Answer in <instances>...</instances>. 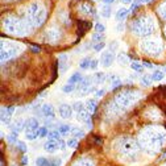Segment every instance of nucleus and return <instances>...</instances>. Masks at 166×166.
Segmentation results:
<instances>
[{
    "mask_svg": "<svg viewBox=\"0 0 166 166\" xmlns=\"http://www.w3.org/2000/svg\"><path fill=\"white\" fill-rule=\"evenodd\" d=\"M60 165H61L60 158H53V160H49V165L47 166H60Z\"/></svg>",
    "mask_w": 166,
    "mask_h": 166,
    "instance_id": "nucleus-35",
    "label": "nucleus"
},
{
    "mask_svg": "<svg viewBox=\"0 0 166 166\" xmlns=\"http://www.w3.org/2000/svg\"><path fill=\"white\" fill-rule=\"evenodd\" d=\"M47 138L49 140H54L58 141L61 138V132L58 129H53V131H49V135H47Z\"/></svg>",
    "mask_w": 166,
    "mask_h": 166,
    "instance_id": "nucleus-16",
    "label": "nucleus"
},
{
    "mask_svg": "<svg viewBox=\"0 0 166 166\" xmlns=\"http://www.w3.org/2000/svg\"><path fill=\"white\" fill-rule=\"evenodd\" d=\"M115 54L112 51H103L102 53V57H100V62L104 67H110L112 65V62L115 61Z\"/></svg>",
    "mask_w": 166,
    "mask_h": 166,
    "instance_id": "nucleus-2",
    "label": "nucleus"
},
{
    "mask_svg": "<svg viewBox=\"0 0 166 166\" xmlns=\"http://www.w3.org/2000/svg\"><path fill=\"white\" fill-rule=\"evenodd\" d=\"M33 53H37V51H40V47L38 46H32V49H30Z\"/></svg>",
    "mask_w": 166,
    "mask_h": 166,
    "instance_id": "nucleus-44",
    "label": "nucleus"
},
{
    "mask_svg": "<svg viewBox=\"0 0 166 166\" xmlns=\"http://www.w3.org/2000/svg\"><path fill=\"white\" fill-rule=\"evenodd\" d=\"M91 58L90 57H86V58H83V60L79 62V67H81L82 70H87V69H90V65H91Z\"/></svg>",
    "mask_w": 166,
    "mask_h": 166,
    "instance_id": "nucleus-18",
    "label": "nucleus"
},
{
    "mask_svg": "<svg viewBox=\"0 0 166 166\" xmlns=\"http://www.w3.org/2000/svg\"><path fill=\"white\" fill-rule=\"evenodd\" d=\"M104 46H106V42H104V41L103 42H98V44L94 45V50L96 51V53H100V51L104 49Z\"/></svg>",
    "mask_w": 166,
    "mask_h": 166,
    "instance_id": "nucleus-30",
    "label": "nucleus"
},
{
    "mask_svg": "<svg viewBox=\"0 0 166 166\" xmlns=\"http://www.w3.org/2000/svg\"><path fill=\"white\" fill-rule=\"evenodd\" d=\"M17 149H19L20 152H22V153H26V150H28V148H26V145L24 144V142H17Z\"/></svg>",
    "mask_w": 166,
    "mask_h": 166,
    "instance_id": "nucleus-34",
    "label": "nucleus"
},
{
    "mask_svg": "<svg viewBox=\"0 0 166 166\" xmlns=\"http://www.w3.org/2000/svg\"><path fill=\"white\" fill-rule=\"evenodd\" d=\"M117 46H119V45H117V42H116V41H112V42L110 44V46H108V47H110V51H112V53H113V51L117 49Z\"/></svg>",
    "mask_w": 166,
    "mask_h": 166,
    "instance_id": "nucleus-37",
    "label": "nucleus"
},
{
    "mask_svg": "<svg viewBox=\"0 0 166 166\" xmlns=\"http://www.w3.org/2000/svg\"><path fill=\"white\" fill-rule=\"evenodd\" d=\"M21 163H22V165H26V163H28V157H26V156H24V157H22Z\"/></svg>",
    "mask_w": 166,
    "mask_h": 166,
    "instance_id": "nucleus-43",
    "label": "nucleus"
},
{
    "mask_svg": "<svg viewBox=\"0 0 166 166\" xmlns=\"http://www.w3.org/2000/svg\"><path fill=\"white\" fill-rule=\"evenodd\" d=\"M111 83H112V85H111V90H115V88H117L119 86H121V79L116 78L115 81H112Z\"/></svg>",
    "mask_w": 166,
    "mask_h": 166,
    "instance_id": "nucleus-32",
    "label": "nucleus"
},
{
    "mask_svg": "<svg viewBox=\"0 0 166 166\" xmlns=\"http://www.w3.org/2000/svg\"><path fill=\"white\" fill-rule=\"evenodd\" d=\"M163 72H165V74H166V67H165V69H163Z\"/></svg>",
    "mask_w": 166,
    "mask_h": 166,
    "instance_id": "nucleus-49",
    "label": "nucleus"
},
{
    "mask_svg": "<svg viewBox=\"0 0 166 166\" xmlns=\"http://www.w3.org/2000/svg\"><path fill=\"white\" fill-rule=\"evenodd\" d=\"M123 29H124V25L119 22V24H117V26H116V30H117V32H121Z\"/></svg>",
    "mask_w": 166,
    "mask_h": 166,
    "instance_id": "nucleus-42",
    "label": "nucleus"
},
{
    "mask_svg": "<svg viewBox=\"0 0 166 166\" xmlns=\"http://www.w3.org/2000/svg\"><path fill=\"white\" fill-rule=\"evenodd\" d=\"M140 82H141V86H144V87H149L153 81H152L150 75H142V77H141V79H140Z\"/></svg>",
    "mask_w": 166,
    "mask_h": 166,
    "instance_id": "nucleus-21",
    "label": "nucleus"
},
{
    "mask_svg": "<svg viewBox=\"0 0 166 166\" xmlns=\"http://www.w3.org/2000/svg\"><path fill=\"white\" fill-rule=\"evenodd\" d=\"M94 78V83H96V85H100V83H104V81H106V74H104L103 71L100 72H95V75L92 77Z\"/></svg>",
    "mask_w": 166,
    "mask_h": 166,
    "instance_id": "nucleus-12",
    "label": "nucleus"
},
{
    "mask_svg": "<svg viewBox=\"0 0 166 166\" xmlns=\"http://www.w3.org/2000/svg\"><path fill=\"white\" fill-rule=\"evenodd\" d=\"M140 1H138V0H133V1H132V5H131V8H129V11H135V9H137V7L140 5Z\"/></svg>",
    "mask_w": 166,
    "mask_h": 166,
    "instance_id": "nucleus-36",
    "label": "nucleus"
},
{
    "mask_svg": "<svg viewBox=\"0 0 166 166\" xmlns=\"http://www.w3.org/2000/svg\"><path fill=\"white\" fill-rule=\"evenodd\" d=\"M121 3H124V4H129V3H132V0H121Z\"/></svg>",
    "mask_w": 166,
    "mask_h": 166,
    "instance_id": "nucleus-47",
    "label": "nucleus"
},
{
    "mask_svg": "<svg viewBox=\"0 0 166 166\" xmlns=\"http://www.w3.org/2000/svg\"><path fill=\"white\" fill-rule=\"evenodd\" d=\"M57 129L61 132V135H67L69 132H71V125L70 124H61V125L57 127Z\"/></svg>",
    "mask_w": 166,
    "mask_h": 166,
    "instance_id": "nucleus-17",
    "label": "nucleus"
},
{
    "mask_svg": "<svg viewBox=\"0 0 166 166\" xmlns=\"http://www.w3.org/2000/svg\"><path fill=\"white\" fill-rule=\"evenodd\" d=\"M72 110L77 111V112H81V111L85 110V104L82 102H75V103H72Z\"/></svg>",
    "mask_w": 166,
    "mask_h": 166,
    "instance_id": "nucleus-27",
    "label": "nucleus"
},
{
    "mask_svg": "<svg viewBox=\"0 0 166 166\" xmlns=\"http://www.w3.org/2000/svg\"><path fill=\"white\" fill-rule=\"evenodd\" d=\"M129 12H131V11L127 9V8H120V9L116 12V15H115L116 20H117V22H121L123 20H125Z\"/></svg>",
    "mask_w": 166,
    "mask_h": 166,
    "instance_id": "nucleus-8",
    "label": "nucleus"
},
{
    "mask_svg": "<svg viewBox=\"0 0 166 166\" xmlns=\"http://www.w3.org/2000/svg\"><path fill=\"white\" fill-rule=\"evenodd\" d=\"M58 65H60L61 72H65L66 69L69 67V63H67V56H65V54H61V56L58 57Z\"/></svg>",
    "mask_w": 166,
    "mask_h": 166,
    "instance_id": "nucleus-7",
    "label": "nucleus"
},
{
    "mask_svg": "<svg viewBox=\"0 0 166 166\" xmlns=\"http://www.w3.org/2000/svg\"><path fill=\"white\" fill-rule=\"evenodd\" d=\"M11 113H9V111H8V108H1V121L4 123V124H9V121H11Z\"/></svg>",
    "mask_w": 166,
    "mask_h": 166,
    "instance_id": "nucleus-9",
    "label": "nucleus"
},
{
    "mask_svg": "<svg viewBox=\"0 0 166 166\" xmlns=\"http://www.w3.org/2000/svg\"><path fill=\"white\" fill-rule=\"evenodd\" d=\"M72 106H70V104L67 103H62L60 107H58V113L61 115V117H63V119H70L72 116Z\"/></svg>",
    "mask_w": 166,
    "mask_h": 166,
    "instance_id": "nucleus-1",
    "label": "nucleus"
},
{
    "mask_svg": "<svg viewBox=\"0 0 166 166\" xmlns=\"http://www.w3.org/2000/svg\"><path fill=\"white\" fill-rule=\"evenodd\" d=\"M103 1L107 4V5H111L112 3H115V0H103Z\"/></svg>",
    "mask_w": 166,
    "mask_h": 166,
    "instance_id": "nucleus-45",
    "label": "nucleus"
},
{
    "mask_svg": "<svg viewBox=\"0 0 166 166\" xmlns=\"http://www.w3.org/2000/svg\"><path fill=\"white\" fill-rule=\"evenodd\" d=\"M163 77H165V72H163V71H160V70H156V71H153V72L150 74L152 81H154V82L162 81Z\"/></svg>",
    "mask_w": 166,
    "mask_h": 166,
    "instance_id": "nucleus-13",
    "label": "nucleus"
},
{
    "mask_svg": "<svg viewBox=\"0 0 166 166\" xmlns=\"http://www.w3.org/2000/svg\"><path fill=\"white\" fill-rule=\"evenodd\" d=\"M41 112H42V115H44L45 117H50V119H53L54 116H56L54 107L51 106V104H49V103L44 104V106L41 107Z\"/></svg>",
    "mask_w": 166,
    "mask_h": 166,
    "instance_id": "nucleus-3",
    "label": "nucleus"
},
{
    "mask_svg": "<svg viewBox=\"0 0 166 166\" xmlns=\"http://www.w3.org/2000/svg\"><path fill=\"white\" fill-rule=\"evenodd\" d=\"M82 79H83V77H82L81 72H74V74H72V75L69 78L67 83H70V85H78Z\"/></svg>",
    "mask_w": 166,
    "mask_h": 166,
    "instance_id": "nucleus-10",
    "label": "nucleus"
},
{
    "mask_svg": "<svg viewBox=\"0 0 166 166\" xmlns=\"http://www.w3.org/2000/svg\"><path fill=\"white\" fill-rule=\"evenodd\" d=\"M58 148H60V150H65L66 148H67V141L60 138V140H58Z\"/></svg>",
    "mask_w": 166,
    "mask_h": 166,
    "instance_id": "nucleus-33",
    "label": "nucleus"
},
{
    "mask_svg": "<svg viewBox=\"0 0 166 166\" xmlns=\"http://www.w3.org/2000/svg\"><path fill=\"white\" fill-rule=\"evenodd\" d=\"M86 124H87V128H88V129L92 128V120H91V117L87 120V121H86Z\"/></svg>",
    "mask_w": 166,
    "mask_h": 166,
    "instance_id": "nucleus-41",
    "label": "nucleus"
},
{
    "mask_svg": "<svg viewBox=\"0 0 166 166\" xmlns=\"http://www.w3.org/2000/svg\"><path fill=\"white\" fill-rule=\"evenodd\" d=\"M15 108H16L15 106H11V107H8V111H9V113H11V115H12V113H13V111H15Z\"/></svg>",
    "mask_w": 166,
    "mask_h": 166,
    "instance_id": "nucleus-46",
    "label": "nucleus"
},
{
    "mask_svg": "<svg viewBox=\"0 0 166 166\" xmlns=\"http://www.w3.org/2000/svg\"><path fill=\"white\" fill-rule=\"evenodd\" d=\"M71 133H72V137H75V138H82L85 136V131L79 128H74L71 131Z\"/></svg>",
    "mask_w": 166,
    "mask_h": 166,
    "instance_id": "nucleus-25",
    "label": "nucleus"
},
{
    "mask_svg": "<svg viewBox=\"0 0 166 166\" xmlns=\"http://www.w3.org/2000/svg\"><path fill=\"white\" fill-rule=\"evenodd\" d=\"M67 146L71 148V149H75L77 146H78V138L75 137H71L67 140Z\"/></svg>",
    "mask_w": 166,
    "mask_h": 166,
    "instance_id": "nucleus-28",
    "label": "nucleus"
},
{
    "mask_svg": "<svg viewBox=\"0 0 166 166\" xmlns=\"http://www.w3.org/2000/svg\"><path fill=\"white\" fill-rule=\"evenodd\" d=\"M104 38H106L104 33H96V32H95L94 35H92V42H94V44H98V42H103Z\"/></svg>",
    "mask_w": 166,
    "mask_h": 166,
    "instance_id": "nucleus-22",
    "label": "nucleus"
},
{
    "mask_svg": "<svg viewBox=\"0 0 166 166\" xmlns=\"http://www.w3.org/2000/svg\"><path fill=\"white\" fill-rule=\"evenodd\" d=\"M100 15L103 16V17H106V19L111 17V15H112V8H111V5H104L100 11Z\"/></svg>",
    "mask_w": 166,
    "mask_h": 166,
    "instance_id": "nucleus-19",
    "label": "nucleus"
},
{
    "mask_svg": "<svg viewBox=\"0 0 166 166\" xmlns=\"http://www.w3.org/2000/svg\"><path fill=\"white\" fill-rule=\"evenodd\" d=\"M37 129H40V123L36 117L25 120V131H37Z\"/></svg>",
    "mask_w": 166,
    "mask_h": 166,
    "instance_id": "nucleus-4",
    "label": "nucleus"
},
{
    "mask_svg": "<svg viewBox=\"0 0 166 166\" xmlns=\"http://www.w3.org/2000/svg\"><path fill=\"white\" fill-rule=\"evenodd\" d=\"M44 149H45V152H47V153H54V152H57L60 149V148H58V141L47 140L44 144Z\"/></svg>",
    "mask_w": 166,
    "mask_h": 166,
    "instance_id": "nucleus-5",
    "label": "nucleus"
},
{
    "mask_svg": "<svg viewBox=\"0 0 166 166\" xmlns=\"http://www.w3.org/2000/svg\"><path fill=\"white\" fill-rule=\"evenodd\" d=\"M142 66H144V67H148V69H153V67H154L153 63L148 62V61H142Z\"/></svg>",
    "mask_w": 166,
    "mask_h": 166,
    "instance_id": "nucleus-40",
    "label": "nucleus"
},
{
    "mask_svg": "<svg viewBox=\"0 0 166 166\" xmlns=\"http://www.w3.org/2000/svg\"><path fill=\"white\" fill-rule=\"evenodd\" d=\"M49 165V160L45 157H38L36 160V166H47Z\"/></svg>",
    "mask_w": 166,
    "mask_h": 166,
    "instance_id": "nucleus-26",
    "label": "nucleus"
},
{
    "mask_svg": "<svg viewBox=\"0 0 166 166\" xmlns=\"http://www.w3.org/2000/svg\"><path fill=\"white\" fill-rule=\"evenodd\" d=\"M104 94H106V90H104V88H100V90L95 91V95H96V98H102Z\"/></svg>",
    "mask_w": 166,
    "mask_h": 166,
    "instance_id": "nucleus-38",
    "label": "nucleus"
},
{
    "mask_svg": "<svg viewBox=\"0 0 166 166\" xmlns=\"http://www.w3.org/2000/svg\"><path fill=\"white\" fill-rule=\"evenodd\" d=\"M75 90H77V85H70V83H67V85H65L62 87V91L65 94H70V92H72Z\"/></svg>",
    "mask_w": 166,
    "mask_h": 166,
    "instance_id": "nucleus-24",
    "label": "nucleus"
},
{
    "mask_svg": "<svg viewBox=\"0 0 166 166\" xmlns=\"http://www.w3.org/2000/svg\"><path fill=\"white\" fill-rule=\"evenodd\" d=\"M38 133H40V137H47V135H49L47 127H40V129H38Z\"/></svg>",
    "mask_w": 166,
    "mask_h": 166,
    "instance_id": "nucleus-31",
    "label": "nucleus"
},
{
    "mask_svg": "<svg viewBox=\"0 0 166 166\" xmlns=\"http://www.w3.org/2000/svg\"><path fill=\"white\" fill-rule=\"evenodd\" d=\"M129 66H131V69L135 70L136 72H144V66H142V63L132 62V63H129Z\"/></svg>",
    "mask_w": 166,
    "mask_h": 166,
    "instance_id": "nucleus-20",
    "label": "nucleus"
},
{
    "mask_svg": "<svg viewBox=\"0 0 166 166\" xmlns=\"http://www.w3.org/2000/svg\"><path fill=\"white\" fill-rule=\"evenodd\" d=\"M116 60H117V62H119L121 66H128L129 60H128V56H127V54H124V53H120L119 56L116 57Z\"/></svg>",
    "mask_w": 166,
    "mask_h": 166,
    "instance_id": "nucleus-15",
    "label": "nucleus"
},
{
    "mask_svg": "<svg viewBox=\"0 0 166 166\" xmlns=\"http://www.w3.org/2000/svg\"><path fill=\"white\" fill-rule=\"evenodd\" d=\"M37 137H40V133L37 131H25V138L29 141H35Z\"/></svg>",
    "mask_w": 166,
    "mask_h": 166,
    "instance_id": "nucleus-14",
    "label": "nucleus"
},
{
    "mask_svg": "<svg viewBox=\"0 0 166 166\" xmlns=\"http://www.w3.org/2000/svg\"><path fill=\"white\" fill-rule=\"evenodd\" d=\"M138 1H140V3L142 4V3H145V1H148V0H138Z\"/></svg>",
    "mask_w": 166,
    "mask_h": 166,
    "instance_id": "nucleus-48",
    "label": "nucleus"
},
{
    "mask_svg": "<svg viewBox=\"0 0 166 166\" xmlns=\"http://www.w3.org/2000/svg\"><path fill=\"white\" fill-rule=\"evenodd\" d=\"M92 81H94V78H91V77H86V78H83L78 85H77V90L83 91V90H86V88L91 87V82Z\"/></svg>",
    "mask_w": 166,
    "mask_h": 166,
    "instance_id": "nucleus-6",
    "label": "nucleus"
},
{
    "mask_svg": "<svg viewBox=\"0 0 166 166\" xmlns=\"http://www.w3.org/2000/svg\"><path fill=\"white\" fill-rule=\"evenodd\" d=\"M90 111L88 110H83V111H81V112H78V116H77V119H78V121H83V123H86L88 119H90L91 116H90Z\"/></svg>",
    "mask_w": 166,
    "mask_h": 166,
    "instance_id": "nucleus-11",
    "label": "nucleus"
},
{
    "mask_svg": "<svg viewBox=\"0 0 166 166\" xmlns=\"http://www.w3.org/2000/svg\"><path fill=\"white\" fill-rule=\"evenodd\" d=\"M87 110L90 111L91 113L94 112L95 110H96V107H98V104H96V100H95V99H88L87 100Z\"/></svg>",
    "mask_w": 166,
    "mask_h": 166,
    "instance_id": "nucleus-23",
    "label": "nucleus"
},
{
    "mask_svg": "<svg viewBox=\"0 0 166 166\" xmlns=\"http://www.w3.org/2000/svg\"><path fill=\"white\" fill-rule=\"evenodd\" d=\"M98 63H99V61H98V60H92V61H91V65H90V69L95 70L98 67Z\"/></svg>",
    "mask_w": 166,
    "mask_h": 166,
    "instance_id": "nucleus-39",
    "label": "nucleus"
},
{
    "mask_svg": "<svg viewBox=\"0 0 166 166\" xmlns=\"http://www.w3.org/2000/svg\"><path fill=\"white\" fill-rule=\"evenodd\" d=\"M95 32H96V33H104V32H106V26H104V24L96 22V24H95Z\"/></svg>",
    "mask_w": 166,
    "mask_h": 166,
    "instance_id": "nucleus-29",
    "label": "nucleus"
}]
</instances>
